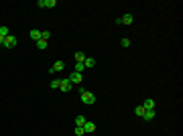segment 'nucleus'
Returning a JSON list of instances; mask_svg holds the SVG:
<instances>
[{"mask_svg":"<svg viewBox=\"0 0 183 136\" xmlns=\"http://www.w3.org/2000/svg\"><path fill=\"white\" fill-rule=\"evenodd\" d=\"M80 95H81V102L83 104H88V106H92V104H96V95L94 94H90V91H80Z\"/></svg>","mask_w":183,"mask_h":136,"instance_id":"1","label":"nucleus"},{"mask_svg":"<svg viewBox=\"0 0 183 136\" xmlns=\"http://www.w3.org/2000/svg\"><path fill=\"white\" fill-rule=\"evenodd\" d=\"M59 89H61V91H65V94H67V91H71V89H73V83H71V79H69V77H65V79H59Z\"/></svg>","mask_w":183,"mask_h":136,"instance_id":"2","label":"nucleus"},{"mask_svg":"<svg viewBox=\"0 0 183 136\" xmlns=\"http://www.w3.org/2000/svg\"><path fill=\"white\" fill-rule=\"evenodd\" d=\"M37 6L39 8H55L57 6V0H39Z\"/></svg>","mask_w":183,"mask_h":136,"instance_id":"3","label":"nucleus"},{"mask_svg":"<svg viewBox=\"0 0 183 136\" xmlns=\"http://www.w3.org/2000/svg\"><path fill=\"white\" fill-rule=\"evenodd\" d=\"M6 49H14L16 47V37H12V35H8L6 39H4V43H2Z\"/></svg>","mask_w":183,"mask_h":136,"instance_id":"4","label":"nucleus"},{"mask_svg":"<svg viewBox=\"0 0 183 136\" xmlns=\"http://www.w3.org/2000/svg\"><path fill=\"white\" fill-rule=\"evenodd\" d=\"M155 106H157V102L153 100V98H147L144 104H142V108H144V110H155Z\"/></svg>","mask_w":183,"mask_h":136,"instance_id":"5","label":"nucleus"},{"mask_svg":"<svg viewBox=\"0 0 183 136\" xmlns=\"http://www.w3.org/2000/svg\"><path fill=\"white\" fill-rule=\"evenodd\" d=\"M81 128H83V132H86V134H90V132H94V130H96V124H94V122H88V120H86V124H83Z\"/></svg>","mask_w":183,"mask_h":136,"instance_id":"6","label":"nucleus"},{"mask_svg":"<svg viewBox=\"0 0 183 136\" xmlns=\"http://www.w3.org/2000/svg\"><path fill=\"white\" fill-rule=\"evenodd\" d=\"M157 112L155 110H144V114H142V120H155Z\"/></svg>","mask_w":183,"mask_h":136,"instance_id":"7","label":"nucleus"},{"mask_svg":"<svg viewBox=\"0 0 183 136\" xmlns=\"http://www.w3.org/2000/svg\"><path fill=\"white\" fill-rule=\"evenodd\" d=\"M120 21H122V25H132V22H134V16H132L130 12H126V14L120 18Z\"/></svg>","mask_w":183,"mask_h":136,"instance_id":"8","label":"nucleus"},{"mask_svg":"<svg viewBox=\"0 0 183 136\" xmlns=\"http://www.w3.org/2000/svg\"><path fill=\"white\" fill-rule=\"evenodd\" d=\"M63 67H65V61H55L53 67H51V73H55V71H61Z\"/></svg>","mask_w":183,"mask_h":136,"instance_id":"9","label":"nucleus"},{"mask_svg":"<svg viewBox=\"0 0 183 136\" xmlns=\"http://www.w3.org/2000/svg\"><path fill=\"white\" fill-rule=\"evenodd\" d=\"M69 79H71V83H81V73H75L73 71V73L69 75Z\"/></svg>","mask_w":183,"mask_h":136,"instance_id":"10","label":"nucleus"},{"mask_svg":"<svg viewBox=\"0 0 183 136\" xmlns=\"http://www.w3.org/2000/svg\"><path fill=\"white\" fill-rule=\"evenodd\" d=\"M73 57H75V63H83L86 61V53H81V51H77Z\"/></svg>","mask_w":183,"mask_h":136,"instance_id":"11","label":"nucleus"},{"mask_svg":"<svg viewBox=\"0 0 183 136\" xmlns=\"http://www.w3.org/2000/svg\"><path fill=\"white\" fill-rule=\"evenodd\" d=\"M31 39H35V41H39V39H41V31L33 28V31H31Z\"/></svg>","mask_w":183,"mask_h":136,"instance_id":"12","label":"nucleus"},{"mask_svg":"<svg viewBox=\"0 0 183 136\" xmlns=\"http://www.w3.org/2000/svg\"><path fill=\"white\" fill-rule=\"evenodd\" d=\"M37 49H41V51L47 49V41H45V39H39V41H37Z\"/></svg>","mask_w":183,"mask_h":136,"instance_id":"13","label":"nucleus"},{"mask_svg":"<svg viewBox=\"0 0 183 136\" xmlns=\"http://www.w3.org/2000/svg\"><path fill=\"white\" fill-rule=\"evenodd\" d=\"M83 65H86V67H94V65H96V61L92 59V57H86V61H83Z\"/></svg>","mask_w":183,"mask_h":136,"instance_id":"14","label":"nucleus"},{"mask_svg":"<svg viewBox=\"0 0 183 136\" xmlns=\"http://www.w3.org/2000/svg\"><path fill=\"white\" fill-rule=\"evenodd\" d=\"M134 114L138 116V118H142V114H144V108H142V106H136V108H134Z\"/></svg>","mask_w":183,"mask_h":136,"instance_id":"15","label":"nucleus"},{"mask_svg":"<svg viewBox=\"0 0 183 136\" xmlns=\"http://www.w3.org/2000/svg\"><path fill=\"white\" fill-rule=\"evenodd\" d=\"M83 124H86V118L83 116H77L75 118V126H83Z\"/></svg>","mask_w":183,"mask_h":136,"instance_id":"16","label":"nucleus"},{"mask_svg":"<svg viewBox=\"0 0 183 136\" xmlns=\"http://www.w3.org/2000/svg\"><path fill=\"white\" fill-rule=\"evenodd\" d=\"M83 69H86V65H83V63H75V73H81V71H83Z\"/></svg>","mask_w":183,"mask_h":136,"instance_id":"17","label":"nucleus"},{"mask_svg":"<svg viewBox=\"0 0 183 136\" xmlns=\"http://www.w3.org/2000/svg\"><path fill=\"white\" fill-rule=\"evenodd\" d=\"M8 35H10V33H8V27H0V37H4V39H6Z\"/></svg>","mask_w":183,"mask_h":136,"instance_id":"18","label":"nucleus"},{"mask_svg":"<svg viewBox=\"0 0 183 136\" xmlns=\"http://www.w3.org/2000/svg\"><path fill=\"white\" fill-rule=\"evenodd\" d=\"M73 132H75V136H83V134H86V132H83V128H81V126H75V130H73Z\"/></svg>","mask_w":183,"mask_h":136,"instance_id":"19","label":"nucleus"},{"mask_svg":"<svg viewBox=\"0 0 183 136\" xmlns=\"http://www.w3.org/2000/svg\"><path fill=\"white\" fill-rule=\"evenodd\" d=\"M120 45H122V47H130V39H126V37H124V39L120 41Z\"/></svg>","mask_w":183,"mask_h":136,"instance_id":"20","label":"nucleus"},{"mask_svg":"<svg viewBox=\"0 0 183 136\" xmlns=\"http://www.w3.org/2000/svg\"><path fill=\"white\" fill-rule=\"evenodd\" d=\"M51 89H59V79H53L51 81Z\"/></svg>","mask_w":183,"mask_h":136,"instance_id":"21","label":"nucleus"},{"mask_svg":"<svg viewBox=\"0 0 183 136\" xmlns=\"http://www.w3.org/2000/svg\"><path fill=\"white\" fill-rule=\"evenodd\" d=\"M49 37H51V35H49V31H43V33H41V39H45V41H47Z\"/></svg>","mask_w":183,"mask_h":136,"instance_id":"22","label":"nucleus"},{"mask_svg":"<svg viewBox=\"0 0 183 136\" xmlns=\"http://www.w3.org/2000/svg\"><path fill=\"white\" fill-rule=\"evenodd\" d=\"M2 43H4V37H0V45H2Z\"/></svg>","mask_w":183,"mask_h":136,"instance_id":"23","label":"nucleus"}]
</instances>
